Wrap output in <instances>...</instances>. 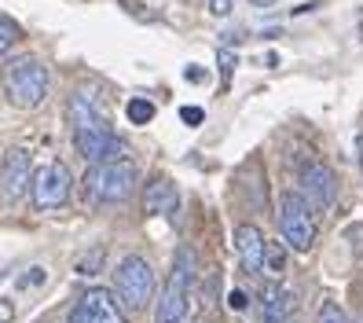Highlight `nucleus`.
I'll list each match as a JSON object with an SVG mask.
<instances>
[{
	"instance_id": "nucleus-24",
	"label": "nucleus",
	"mask_w": 363,
	"mask_h": 323,
	"mask_svg": "<svg viewBox=\"0 0 363 323\" xmlns=\"http://www.w3.org/2000/svg\"><path fill=\"white\" fill-rule=\"evenodd\" d=\"M209 11L213 15H231V0H209Z\"/></svg>"
},
{
	"instance_id": "nucleus-28",
	"label": "nucleus",
	"mask_w": 363,
	"mask_h": 323,
	"mask_svg": "<svg viewBox=\"0 0 363 323\" xmlns=\"http://www.w3.org/2000/svg\"><path fill=\"white\" fill-rule=\"evenodd\" d=\"M356 150H359V169H363V136H359V143H356Z\"/></svg>"
},
{
	"instance_id": "nucleus-16",
	"label": "nucleus",
	"mask_w": 363,
	"mask_h": 323,
	"mask_svg": "<svg viewBox=\"0 0 363 323\" xmlns=\"http://www.w3.org/2000/svg\"><path fill=\"white\" fill-rule=\"evenodd\" d=\"M15 40H18V26L11 23L8 15H0V59L15 48Z\"/></svg>"
},
{
	"instance_id": "nucleus-12",
	"label": "nucleus",
	"mask_w": 363,
	"mask_h": 323,
	"mask_svg": "<svg viewBox=\"0 0 363 323\" xmlns=\"http://www.w3.org/2000/svg\"><path fill=\"white\" fill-rule=\"evenodd\" d=\"M235 246H239V257H242V265L246 272H264V235L261 228H253V224H239L235 228Z\"/></svg>"
},
{
	"instance_id": "nucleus-14",
	"label": "nucleus",
	"mask_w": 363,
	"mask_h": 323,
	"mask_svg": "<svg viewBox=\"0 0 363 323\" xmlns=\"http://www.w3.org/2000/svg\"><path fill=\"white\" fill-rule=\"evenodd\" d=\"M264 272L275 275V279L286 272V250H283L279 243H268V246H264Z\"/></svg>"
},
{
	"instance_id": "nucleus-5",
	"label": "nucleus",
	"mask_w": 363,
	"mask_h": 323,
	"mask_svg": "<svg viewBox=\"0 0 363 323\" xmlns=\"http://www.w3.org/2000/svg\"><path fill=\"white\" fill-rule=\"evenodd\" d=\"M275 221H279V235L283 243L297 253H308L315 246V217H312V206L297 195V191H286L279 199V213H275Z\"/></svg>"
},
{
	"instance_id": "nucleus-23",
	"label": "nucleus",
	"mask_w": 363,
	"mask_h": 323,
	"mask_svg": "<svg viewBox=\"0 0 363 323\" xmlns=\"http://www.w3.org/2000/svg\"><path fill=\"white\" fill-rule=\"evenodd\" d=\"M228 305H231L235 312H242V309L250 305V301H246V294H242V290H231V294H228Z\"/></svg>"
},
{
	"instance_id": "nucleus-17",
	"label": "nucleus",
	"mask_w": 363,
	"mask_h": 323,
	"mask_svg": "<svg viewBox=\"0 0 363 323\" xmlns=\"http://www.w3.org/2000/svg\"><path fill=\"white\" fill-rule=\"evenodd\" d=\"M315 323H349V316H345V309H341L337 301H323V305H319Z\"/></svg>"
},
{
	"instance_id": "nucleus-27",
	"label": "nucleus",
	"mask_w": 363,
	"mask_h": 323,
	"mask_svg": "<svg viewBox=\"0 0 363 323\" xmlns=\"http://www.w3.org/2000/svg\"><path fill=\"white\" fill-rule=\"evenodd\" d=\"M250 4H253V8H272L275 0H250Z\"/></svg>"
},
{
	"instance_id": "nucleus-7",
	"label": "nucleus",
	"mask_w": 363,
	"mask_h": 323,
	"mask_svg": "<svg viewBox=\"0 0 363 323\" xmlns=\"http://www.w3.org/2000/svg\"><path fill=\"white\" fill-rule=\"evenodd\" d=\"M70 199V169L62 162H48L33 173V206L37 209H59Z\"/></svg>"
},
{
	"instance_id": "nucleus-25",
	"label": "nucleus",
	"mask_w": 363,
	"mask_h": 323,
	"mask_svg": "<svg viewBox=\"0 0 363 323\" xmlns=\"http://www.w3.org/2000/svg\"><path fill=\"white\" fill-rule=\"evenodd\" d=\"M15 316V309H11V301H0V323H8Z\"/></svg>"
},
{
	"instance_id": "nucleus-22",
	"label": "nucleus",
	"mask_w": 363,
	"mask_h": 323,
	"mask_svg": "<svg viewBox=\"0 0 363 323\" xmlns=\"http://www.w3.org/2000/svg\"><path fill=\"white\" fill-rule=\"evenodd\" d=\"M349 239H352V253L359 257V253H363V224H356V228H349Z\"/></svg>"
},
{
	"instance_id": "nucleus-31",
	"label": "nucleus",
	"mask_w": 363,
	"mask_h": 323,
	"mask_svg": "<svg viewBox=\"0 0 363 323\" xmlns=\"http://www.w3.org/2000/svg\"><path fill=\"white\" fill-rule=\"evenodd\" d=\"M359 323H363V319H359Z\"/></svg>"
},
{
	"instance_id": "nucleus-3",
	"label": "nucleus",
	"mask_w": 363,
	"mask_h": 323,
	"mask_svg": "<svg viewBox=\"0 0 363 323\" xmlns=\"http://www.w3.org/2000/svg\"><path fill=\"white\" fill-rule=\"evenodd\" d=\"M136 165L129 158H114V162H103L92 165L84 173V202H99V206H111V202H125L136 187Z\"/></svg>"
},
{
	"instance_id": "nucleus-21",
	"label": "nucleus",
	"mask_w": 363,
	"mask_h": 323,
	"mask_svg": "<svg viewBox=\"0 0 363 323\" xmlns=\"http://www.w3.org/2000/svg\"><path fill=\"white\" fill-rule=\"evenodd\" d=\"M45 283V272L40 268H33V272H26V275H18V287H40Z\"/></svg>"
},
{
	"instance_id": "nucleus-20",
	"label": "nucleus",
	"mask_w": 363,
	"mask_h": 323,
	"mask_svg": "<svg viewBox=\"0 0 363 323\" xmlns=\"http://www.w3.org/2000/svg\"><path fill=\"white\" fill-rule=\"evenodd\" d=\"M180 118H184V125L199 128V125L206 121V111H202V106H184V111H180Z\"/></svg>"
},
{
	"instance_id": "nucleus-26",
	"label": "nucleus",
	"mask_w": 363,
	"mask_h": 323,
	"mask_svg": "<svg viewBox=\"0 0 363 323\" xmlns=\"http://www.w3.org/2000/svg\"><path fill=\"white\" fill-rule=\"evenodd\" d=\"M202 77H206V74H202L199 67H187V81H202Z\"/></svg>"
},
{
	"instance_id": "nucleus-4",
	"label": "nucleus",
	"mask_w": 363,
	"mask_h": 323,
	"mask_svg": "<svg viewBox=\"0 0 363 323\" xmlns=\"http://www.w3.org/2000/svg\"><path fill=\"white\" fill-rule=\"evenodd\" d=\"M4 92L18 111H33L48 96V67L30 55L4 62Z\"/></svg>"
},
{
	"instance_id": "nucleus-6",
	"label": "nucleus",
	"mask_w": 363,
	"mask_h": 323,
	"mask_svg": "<svg viewBox=\"0 0 363 323\" xmlns=\"http://www.w3.org/2000/svg\"><path fill=\"white\" fill-rule=\"evenodd\" d=\"M114 287H118L121 301L129 309H147V301L155 297V272H151V265H147V257H140V253L125 257V261L118 265Z\"/></svg>"
},
{
	"instance_id": "nucleus-10",
	"label": "nucleus",
	"mask_w": 363,
	"mask_h": 323,
	"mask_svg": "<svg viewBox=\"0 0 363 323\" xmlns=\"http://www.w3.org/2000/svg\"><path fill=\"white\" fill-rule=\"evenodd\" d=\"M301 199L312 206V209H330L334 199H337V180L330 173V165L323 162H312L301 169Z\"/></svg>"
},
{
	"instance_id": "nucleus-9",
	"label": "nucleus",
	"mask_w": 363,
	"mask_h": 323,
	"mask_svg": "<svg viewBox=\"0 0 363 323\" xmlns=\"http://www.w3.org/2000/svg\"><path fill=\"white\" fill-rule=\"evenodd\" d=\"M70 323H125V312L118 305V297L111 290H89L77 297V305L70 312Z\"/></svg>"
},
{
	"instance_id": "nucleus-13",
	"label": "nucleus",
	"mask_w": 363,
	"mask_h": 323,
	"mask_svg": "<svg viewBox=\"0 0 363 323\" xmlns=\"http://www.w3.org/2000/svg\"><path fill=\"white\" fill-rule=\"evenodd\" d=\"M294 309H297L294 290H286V287H279V283L264 287V294H261V319H264V323H290Z\"/></svg>"
},
{
	"instance_id": "nucleus-8",
	"label": "nucleus",
	"mask_w": 363,
	"mask_h": 323,
	"mask_svg": "<svg viewBox=\"0 0 363 323\" xmlns=\"http://www.w3.org/2000/svg\"><path fill=\"white\" fill-rule=\"evenodd\" d=\"M33 158H30V150L23 147H11L8 155H4V165H0V191H4V199L8 202H18L30 191L33 184Z\"/></svg>"
},
{
	"instance_id": "nucleus-15",
	"label": "nucleus",
	"mask_w": 363,
	"mask_h": 323,
	"mask_svg": "<svg viewBox=\"0 0 363 323\" xmlns=\"http://www.w3.org/2000/svg\"><path fill=\"white\" fill-rule=\"evenodd\" d=\"M125 114H129V121H133V125H147V121L155 118V103H151V99H129Z\"/></svg>"
},
{
	"instance_id": "nucleus-30",
	"label": "nucleus",
	"mask_w": 363,
	"mask_h": 323,
	"mask_svg": "<svg viewBox=\"0 0 363 323\" xmlns=\"http://www.w3.org/2000/svg\"><path fill=\"white\" fill-rule=\"evenodd\" d=\"M359 37H363V26H359Z\"/></svg>"
},
{
	"instance_id": "nucleus-11",
	"label": "nucleus",
	"mask_w": 363,
	"mask_h": 323,
	"mask_svg": "<svg viewBox=\"0 0 363 323\" xmlns=\"http://www.w3.org/2000/svg\"><path fill=\"white\" fill-rule=\"evenodd\" d=\"M177 184L169 180V177H155L151 184H147L143 191V213L147 217H158V213H165V217H177Z\"/></svg>"
},
{
	"instance_id": "nucleus-18",
	"label": "nucleus",
	"mask_w": 363,
	"mask_h": 323,
	"mask_svg": "<svg viewBox=\"0 0 363 323\" xmlns=\"http://www.w3.org/2000/svg\"><path fill=\"white\" fill-rule=\"evenodd\" d=\"M103 257H106V253H103V246H96L92 253H84L81 261H77V272H81V275H96V272H99V265H103Z\"/></svg>"
},
{
	"instance_id": "nucleus-29",
	"label": "nucleus",
	"mask_w": 363,
	"mask_h": 323,
	"mask_svg": "<svg viewBox=\"0 0 363 323\" xmlns=\"http://www.w3.org/2000/svg\"><path fill=\"white\" fill-rule=\"evenodd\" d=\"M4 275H8V268H0V279H4Z\"/></svg>"
},
{
	"instance_id": "nucleus-19",
	"label": "nucleus",
	"mask_w": 363,
	"mask_h": 323,
	"mask_svg": "<svg viewBox=\"0 0 363 323\" xmlns=\"http://www.w3.org/2000/svg\"><path fill=\"white\" fill-rule=\"evenodd\" d=\"M217 62H220V74H224V89H228V81H231V74H235V67H239V55H235L231 48H220V55H217Z\"/></svg>"
},
{
	"instance_id": "nucleus-2",
	"label": "nucleus",
	"mask_w": 363,
	"mask_h": 323,
	"mask_svg": "<svg viewBox=\"0 0 363 323\" xmlns=\"http://www.w3.org/2000/svg\"><path fill=\"white\" fill-rule=\"evenodd\" d=\"M195 272H199L195 250H191V246H180V250H177V261H173V272H169V279H165V290H162V297H158L155 323H187Z\"/></svg>"
},
{
	"instance_id": "nucleus-1",
	"label": "nucleus",
	"mask_w": 363,
	"mask_h": 323,
	"mask_svg": "<svg viewBox=\"0 0 363 323\" xmlns=\"http://www.w3.org/2000/svg\"><path fill=\"white\" fill-rule=\"evenodd\" d=\"M70 128H74V147L81 150L84 162L103 165V162L125 158V143L114 136V128L106 125L99 103L89 92L70 96Z\"/></svg>"
}]
</instances>
